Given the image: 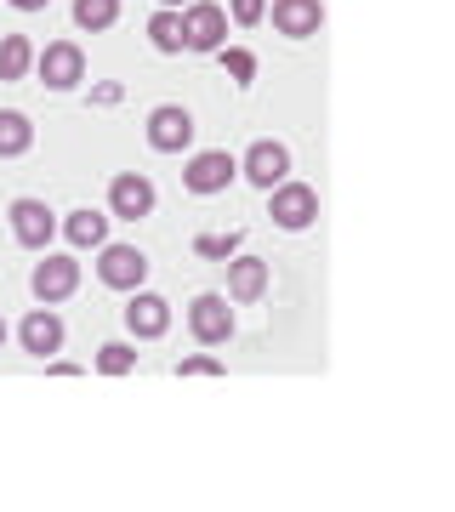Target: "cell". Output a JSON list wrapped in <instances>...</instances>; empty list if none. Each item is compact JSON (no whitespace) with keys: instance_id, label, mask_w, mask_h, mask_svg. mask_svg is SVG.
<instances>
[{"instance_id":"21","label":"cell","mask_w":455,"mask_h":512,"mask_svg":"<svg viewBox=\"0 0 455 512\" xmlns=\"http://www.w3.org/2000/svg\"><path fill=\"white\" fill-rule=\"evenodd\" d=\"M74 29H86V35H103L120 23V0H74Z\"/></svg>"},{"instance_id":"27","label":"cell","mask_w":455,"mask_h":512,"mask_svg":"<svg viewBox=\"0 0 455 512\" xmlns=\"http://www.w3.org/2000/svg\"><path fill=\"white\" fill-rule=\"evenodd\" d=\"M46 376H86V365H74V359L57 353V359H46Z\"/></svg>"},{"instance_id":"3","label":"cell","mask_w":455,"mask_h":512,"mask_svg":"<svg viewBox=\"0 0 455 512\" xmlns=\"http://www.w3.org/2000/svg\"><path fill=\"white\" fill-rule=\"evenodd\" d=\"M182 319H188V330H194V342H200V348H228V342H234V330H239L234 325V302H228L222 291H200L194 302H188Z\"/></svg>"},{"instance_id":"19","label":"cell","mask_w":455,"mask_h":512,"mask_svg":"<svg viewBox=\"0 0 455 512\" xmlns=\"http://www.w3.org/2000/svg\"><path fill=\"white\" fill-rule=\"evenodd\" d=\"M234 251H245V228H200L194 234V256L200 262H228Z\"/></svg>"},{"instance_id":"7","label":"cell","mask_w":455,"mask_h":512,"mask_svg":"<svg viewBox=\"0 0 455 512\" xmlns=\"http://www.w3.org/2000/svg\"><path fill=\"white\" fill-rule=\"evenodd\" d=\"M35 80L46 92H74L86 80V52L74 40H46V46H35Z\"/></svg>"},{"instance_id":"22","label":"cell","mask_w":455,"mask_h":512,"mask_svg":"<svg viewBox=\"0 0 455 512\" xmlns=\"http://www.w3.org/2000/svg\"><path fill=\"white\" fill-rule=\"evenodd\" d=\"M91 370H97V376H131V370H137V342H103V348L91 353Z\"/></svg>"},{"instance_id":"13","label":"cell","mask_w":455,"mask_h":512,"mask_svg":"<svg viewBox=\"0 0 455 512\" xmlns=\"http://www.w3.org/2000/svg\"><path fill=\"white\" fill-rule=\"evenodd\" d=\"M18 342H23V353H29V359H40V365H46V359H57V353H63V342H69V325L57 319V308H46V302H40L35 313H23Z\"/></svg>"},{"instance_id":"23","label":"cell","mask_w":455,"mask_h":512,"mask_svg":"<svg viewBox=\"0 0 455 512\" xmlns=\"http://www.w3.org/2000/svg\"><path fill=\"white\" fill-rule=\"evenodd\" d=\"M217 63L228 69V80H234L239 92H251V86H256V69H262L251 46H217Z\"/></svg>"},{"instance_id":"25","label":"cell","mask_w":455,"mask_h":512,"mask_svg":"<svg viewBox=\"0 0 455 512\" xmlns=\"http://www.w3.org/2000/svg\"><path fill=\"white\" fill-rule=\"evenodd\" d=\"M222 359L211 348H200V353H188V359H177V376H222Z\"/></svg>"},{"instance_id":"28","label":"cell","mask_w":455,"mask_h":512,"mask_svg":"<svg viewBox=\"0 0 455 512\" xmlns=\"http://www.w3.org/2000/svg\"><path fill=\"white\" fill-rule=\"evenodd\" d=\"M12 12H46V0H6Z\"/></svg>"},{"instance_id":"24","label":"cell","mask_w":455,"mask_h":512,"mask_svg":"<svg viewBox=\"0 0 455 512\" xmlns=\"http://www.w3.org/2000/svg\"><path fill=\"white\" fill-rule=\"evenodd\" d=\"M222 12H228V23H239V29H256V23H268V0H228Z\"/></svg>"},{"instance_id":"10","label":"cell","mask_w":455,"mask_h":512,"mask_svg":"<svg viewBox=\"0 0 455 512\" xmlns=\"http://www.w3.org/2000/svg\"><path fill=\"white\" fill-rule=\"evenodd\" d=\"M143 143L154 148V154H182V148L194 143V114L182 109V103H160V109H148Z\"/></svg>"},{"instance_id":"29","label":"cell","mask_w":455,"mask_h":512,"mask_svg":"<svg viewBox=\"0 0 455 512\" xmlns=\"http://www.w3.org/2000/svg\"><path fill=\"white\" fill-rule=\"evenodd\" d=\"M160 6H171V12H182V6H188V0H160Z\"/></svg>"},{"instance_id":"6","label":"cell","mask_w":455,"mask_h":512,"mask_svg":"<svg viewBox=\"0 0 455 512\" xmlns=\"http://www.w3.org/2000/svg\"><path fill=\"white\" fill-rule=\"evenodd\" d=\"M29 291H35V302H46V308L69 302V296L80 291V256L74 251H40L35 274H29Z\"/></svg>"},{"instance_id":"30","label":"cell","mask_w":455,"mask_h":512,"mask_svg":"<svg viewBox=\"0 0 455 512\" xmlns=\"http://www.w3.org/2000/svg\"><path fill=\"white\" fill-rule=\"evenodd\" d=\"M0 348H6V319H0Z\"/></svg>"},{"instance_id":"18","label":"cell","mask_w":455,"mask_h":512,"mask_svg":"<svg viewBox=\"0 0 455 512\" xmlns=\"http://www.w3.org/2000/svg\"><path fill=\"white\" fill-rule=\"evenodd\" d=\"M35 148V120L23 109H0V160H23Z\"/></svg>"},{"instance_id":"4","label":"cell","mask_w":455,"mask_h":512,"mask_svg":"<svg viewBox=\"0 0 455 512\" xmlns=\"http://www.w3.org/2000/svg\"><path fill=\"white\" fill-rule=\"evenodd\" d=\"M217 46H228V12H222V0H188L182 6V52L217 57Z\"/></svg>"},{"instance_id":"14","label":"cell","mask_w":455,"mask_h":512,"mask_svg":"<svg viewBox=\"0 0 455 512\" xmlns=\"http://www.w3.org/2000/svg\"><path fill=\"white\" fill-rule=\"evenodd\" d=\"M268 285H273V268L262 262V256H251V251H234L228 256V302L234 308H251V302H262L268 296Z\"/></svg>"},{"instance_id":"15","label":"cell","mask_w":455,"mask_h":512,"mask_svg":"<svg viewBox=\"0 0 455 512\" xmlns=\"http://www.w3.org/2000/svg\"><path fill=\"white\" fill-rule=\"evenodd\" d=\"M268 18H273V35L313 40L319 29H325V0H273Z\"/></svg>"},{"instance_id":"20","label":"cell","mask_w":455,"mask_h":512,"mask_svg":"<svg viewBox=\"0 0 455 512\" xmlns=\"http://www.w3.org/2000/svg\"><path fill=\"white\" fill-rule=\"evenodd\" d=\"M148 46L165 57L182 52V12H171V6H154V18H148Z\"/></svg>"},{"instance_id":"1","label":"cell","mask_w":455,"mask_h":512,"mask_svg":"<svg viewBox=\"0 0 455 512\" xmlns=\"http://www.w3.org/2000/svg\"><path fill=\"white\" fill-rule=\"evenodd\" d=\"M91 274H97L103 291L131 296V291H143L148 285V256L137 251V245H126V239H103V245H97V262H91Z\"/></svg>"},{"instance_id":"26","label":"cell","mask_w":455,"mask_h":512,"mask_svg":"<svg viewBox=\"0 0 455 512\" xmlns=\"http://www.w3.org/2000/svg\"><path fill=\"white\" fill-rule=\"evenodd\" d=\"M91 103H97V109H120V103H126V86H120V80H97V86H91Z\"/></svg>"},{"instance_id":"11","label":"cell","mask_w":455,"mask_h":512,"mask_svg":"<svg viewBox=\"0 0 455 512\" xmlns=\"http://www.w3.org/2000/svg\"><path fill=\"white\" fill-rule=\"evenodd\" d=\"M239 177L268 194L273 183H285V177H291V148L279 143V137H256V143L245 148V160H239Z\"/></svg>"},{"instance_id":"12","label":"cell","mask_w":455,"mask_h":512,"mask_svg":"<svg viewBox=\"0 0 455 512\" xmlns=\"http://www.w3.org/2000/svg\"><path fill=\"white\" fill-rule=\"evenodd\" d=\"M120 319H126V336L131 342H160L165 330H171V302H165L160 291H131L126 296V313H120Z\"/></svg>"},{"instance_id":"2","label":"cell","mask_w":455,"mask_h":512,"mask_svg":"<svg viewBox=\"0 0 455 512\" xmlns=\"http://www.w3.org/2000/svg\"><path fill=\"white\" fill-rule=\"evenodd\" d=\"M268 222L273 228H285V234H308L319 228V188L313 183H273L268 188Z\"/></svg>"},{"instance_id":"17","label":"cell","mask_w":455,"mask_h":512,"mask_svg":"<svg viewBox=\"0 0 455 512\" xmlns=\"http://www.w3.org/2000/svg\"><path fill=\"white\" fill-rule=\"evenodd\" d=\"M35 74V40L29 35H0V86H18Z\"/></svg>"},{"instance_id":"8","label":"cell","mask_w":455,"mask_h":512,"mask_svg":"<svg viewBox=\"0 0 455 512\" xmlns=\"http://www.w3.org/2000/svg\"><path fill=\"white\" fill-rule=\"evenodd\" d=\"M228 183H239V160L228 154V148H200V154H188L182 188H188L194 200H211V194H222Z\"/></svg>"},{"instance_id":"9","label":"cell","mask_w":455,"mask_h":512,"mask_svg":"<svg viewBox=\"0 0 455 512\" xmlns=\"http://www.w3.org/2000/svg\"><path fill=\"white\" fill-rule=\"evenodd\" d=\"M6 228H12V239H18L23 251H52L57 211L46 200H35V194H23V200L6 205Z\"/></svg>"},{"instance_id":"16","label":"cell","mask_w":455,"mask_h":512,"mask_svg":"<svg viewBox=\"0 0 455 512\" xmlns=\"http://www.w3.org/2000/svg\"><path fill=\"white\" fill-rule=\"evenodd\" d=\"M109 228H114V217L97 211V205H74L69 217H57V239H69V251H97L109 239Z\"/></svg>"},{"instance_id":"5","label":"cell","mask_w":455,"mask_h":512,"mask_svg":"<svg viewBox=\"0 0 455 512\" xmlns=\"http://www.w3.org/2000/svg\"><path fill=\"white\" fill-rule=\"evenodd\" d=\"M154 205H160V188H154V177H143V171H120V177H109V211L114 222H126V228H137L143 217H154Z\"/></svg>"}]
</instances>
